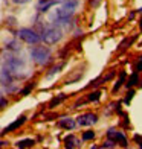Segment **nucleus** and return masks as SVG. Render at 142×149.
<instances>
[{
    "instance_id": "nucleus-4",
    "label": "nucleus",
    "mask_w": 142,
    "mask_h": 149,
    "mask_svg": "<svg viewBox=\"0 0 142 149\" xmlns=\"http://www.w3.org/2000/svg\"><path fill=\"white\" fill-rule=\"evenodd\" d=\"M17 37L20 40H23L25 43H28V44H37V43H40V40H41V37H40L35 31L28 29V28H22V29H20L17 32Z\"/></svg>"
},
{
    "instance_id": "nucleus-30",
    "label": "nucleus",
    "mask_w": 142,
    "mask_h": 149,
    "mask_svg": "<svg viewBox=\"0 0 142 149\" xmlns=\"http://www.w3.org/2000/svg\"><path fill=\"white\" fill-rule=\"evenodd\" d=\"M141 87H142V81H141Z\"/></svg>"
},
{
    "instance_id": "nucleus-25",
    "label": "nucleus",
    "mask_w": 142,
    "mask_h": 149,
    "mask_svg": "<svg viewBox=\"0 0 142 149\" xmlns=\"http://www.w3.org/2000/svg\"><path fill=\"white\" fill-rule=\"evenodd\" d=\"M9 47H11V49H18V44L12 41V43H9Z\"/></svg>"
},
{
    "instance_id": "nucleus-12",
    "label": "nucleus",
    "mask_w": 142,
    "mask_h": 149,
    "mask_svg": "<svg viewBox=\"0 0 142 149\" xmlns=\"http://www.w3.org/2000/svg\"><path fill=\"white\" fill-rule=\"evenodd\" d=\"M138 82H139V76H138V72H136V73H133L131 76H130V79H128V82H127L125 85L128 87V88H130V87H133V85H136Z\"/></svg>"
},
{
    "instance_id": "nucleus-19",
    "label": "nucleus",
    "mask_w": 142,
    "mask_h": 149,
    "mask_svg": "<svg viewBox=\"0 0 142 149\" xmlns=\"http://www.w3.org/2000/svg\"><path fill=\"white\" fill-rule=\"evenodd\" d=\"M6 105H8V100L3 99V97H0V110H2V108H5Z\"/></svg>"
},
{
    "instance_id": "nucleus-23",
    "label": "nucleus",
    "mask_w": 142,
    "mask_h": 149,
    "mask_svg": "<svg viewBox=\"0 0 142 149\" xmlns=\"http://www.w3.org/2000/svg\"><path fill=\"white\" fill-rule=\"evenodd\" d=\"M113 146H115L113 140H109V141H105V143H104V148H113Z\"/></svg>"
},
{
    "instance_id": "nucleus-22",
    "label": "nucleus",
    "mask_w": 142,
    "mask_h": 149,
    "mask_svg": "<svg viewBox=\"0 0 142 149\" xmlns=\"http://www.w3.org/2000/svg\"><path fill=\"white\" fill-rule=\"evenodd\" d=\"M134 141H138V145L142 148V137H141V135H138V134L134 135Z\"/></svg>"
},
{
    "instance_id": "nucleus-14",
    "label": "nucleus",
    "mask_w": 142,
    "mask_h": 149,
    "mask_svg": "<svg viewBox=\"0 0 142 149\" xmlns=\"http://www.w3.org/2000/svg\"><path fill=\"white\" fill-rule=\"evenodd\" d=\"M92 139H95V132H93V131H86V132L83 134V140H84V141L92 140Z\"/></svg>"
},
{
    "instance_id": "nucleus-2",
    "label": "nucleus",
    "mask_w": 142,
    "mask_h": 149,
    "mask_svg": "<svg viewBox=\"0 0 142 149\" xmlns=\"http://www.w3.org/2000/svg\"><path fill=\"white\" fill-rule=\"evenodd\" d=\"M51 50L44 46H37V47H32L31 49V58L35 64L38 65H44L51 61Z\"/></svg>"
},
{
    "instance_id": "nucleus-8",
    "label": "nucleus",
    "mask_w": 142,
    "mask_h": 149,
    "mask_svg": "<svg viewBox=\"0 0 142 149\" xmlns=\"http://www.w3.org/2000/svg\"><path fill=\"white\" fill-rule=\"evenodd\" d=\"M55 3H57V0H40L38 5H37V9L40 12H46L51 6H53Z\"/></svg>"
},
{
    "instance_id": "nucleus-15",
    "label": "nucleus",
    "mask_w": 142,
    "mask_h": 149,
    "mask_svg": "<svg viewBox=\"0 0 142 149\" xmlns=\"http://www.w3.org/2000/svg\"><path fill=\"white\" fill-rule=\"evenodd\" d=\"M99 97H101V93L99 91H93V93H90L89 100H99Z\"/></svg>"
},
{
    "instance_id": "nucleus-3",
    "label": "nucleus",
    "mask_w": 142,
    "mask_h": 149,
    "mask_svg": "<svg viewBox=\"0 0 142 149\" xmlns=\"http://www.w3.org/2000/svg\"><path fill=\"white\" fill-rule=\"evenodd\" d=\"M61 38H63V32L60 28H57V26H49V28H46L43 31V35H41V40L46 44H55Z\"/></svg>"
},
{
    "instance_id": "nucleus-24",
    "label": "nucleus",
    "mask_w": 142,
    "mask_h": 149,
    "mask_svg": "<svg viewBox=\"0 0 142 149\" xmlns=\"http://www.w3.org/2000/svg\"><path fill=\"white\" fill-rule=\"evenodd\" d=\"M31 2V0H12V3H15V5H23V3H28Z\"/></svg>"
},
{
    "instance_id": "nucleus-28",
    "label": "nucleus",
    "mask_w": 142,
    "mask_h": 149,
    "mask_svg": "<svg viewBox=\"0 0 142 149\" xmlns=\"http://www.w3.org/2000/svg\"><path fill=\"white\" fill-rule=\"evenodd\" d=\"M57 2H64V0H57Z\"/></svg>"
},
{
    "instance_id": "nucleus-1",
    "label": "nucleus",
    "mask_w": 142,
    "mask_h": 149,
    "mask_svg": "<svg viewBox=\"0 0 142 149\" xmlns=\"http://www.w3.org/2000/svg\"><path fill=\"white\" fill-rule=\"evenodd\" d=\"M78 6L77 0H70V2H66L64 5H61L60 8H57L53 11V14L51 15V20L53 23H58V24H63L66 22H69V18L75 14V9Z\"/></svg>"
},
{
    "instance_id": "nucleus-29",
    "label": "nucleus",
    "mask_w": 142,
    "mask_h": 149,
    "mask_svg": "<svg viewBox=\"0 0 142 149\" xmlns=\"http://www.w3.org/2000/svg\"><path fill=\"white\" fill-rule=\"evenodd\" d=\"M139 12H142V8H139Z\"/></svg>"
},
{
    "instance_id": "nucleus-21",
    "label": "nucleus",
    "mask_w": 142,
    "mask_h": 149,
    "mask_svg": "<svg viewBox=\"0 0 142 149\" xmlns=\"http://www.w3.org/2000/svg\"><path fill=\"white\" fill-rule=\"evenodd\" d=\"M101 3V0H90V6H93V8H98Z\"/></svg>"
},
{
    "instance_id": "nucleus-26",
    "label": "nucleus",
    "mask_w": 142,
    "mask_h": 149,
    "mask_svg": "<svg viewBox=\"0 0 142 149\" xmlns=\"http://www.w3.org/2000/svg\"><path fill=\"white\" fill-rule=\"evenodd\" d=\"M6 145V141H0V146H5Z\"/></svg>"
},
{
    "instance_id": "nucleus-17",
    "label": "nucleus",
    "mask_w": 142,
    "mask_h": 149,
    "mask_svg": "<svg viewBox=\"0 0 142 149\" xmlns=\"http://www.w3.org/2000/svg\"><path fill=\"white\" fill-rule=\"evenodd\" d=\"M32 87H34V84H31V85H28V87H25V88L22 90V94H23V96H26V94H28V93L32 90Z\"/></svg>"
},
{
    "instance_id": "nucleus-13",
    "label": "nucleus",
    "mask_w": 142,
    "mask_h": 149,
    "mask_svg": "<svg viewBox=\"0 0 142 149\" xmlns=\"http://www.w3.org/2000/svg\"><path fill=\"white\" fill-rule=\"evenodd\" d=\"M125 76H127V73H125V72H121V76H119V81H118L116 84H115V87H113V91H116V90L119 88V87L122 85V82H124V81H125Z\"/></svg>"
},
{
    "instance_id": "nucleus-11",
    "label": "nucleus",
    "mask_w": 142,
    "mask_h": 149,
    "mask_svg": "<svg viewBox=\"0 0 142 149\" xmlns=\"http://www.w3.org/2000/svg\"><path fill=\"white\" fill-rule=\"evenodd\" d=\"M34 143H35V141L32 139H25V140H20L15 146L17 148H31V146H34Z\"/></svg>"
},
{
    "instance_id": "nucleus-7",
    "label": "nucleus",
    "mask_w": 142,
    "mask_h": 149,
    "mask_svg": "<svg viewBox=\"0 0 142 149\" xmlns=\"http://www.w3.org/2000/svg\"><path fill=\"white\" fill-rule=\"evenodd\" d=\"M25 122H26V116H20V117H18L17 120H14V122H12L11 125H8V126L5 128V130L2 131V135H5V134H9V132H12V131L18 130V128L22 126V125L25 123Z\"/></svg>"
},
{
    "instance_id": "nucleus-6",
    "label": "nucleus",
    "mask_w": 142,
    "mask_h": 149,
    "mask_svg": "<svg viewBox=\"0 0 142 149\" xmlns=\"http://www.w3.org/2000/svg\"><path fill=\"white\" fill-rule=\"evenodd\" d=\"M107 137H109L110 140H113V141H118V143H121V146L127 148V139H125L124 132L116 131V130H109V131H107Z\"/></svg>"
},
{
    "instance_id": "nucleus-9",
    "label": "nucleus",
    "mask_w": 142,
    "mask_h": 149,
    "mask_svg": "<svg viewBox=\"0 0 142 149\" xmlns=\"http://www.w3.org/2000/svg\"><path fill=\"white\" fill-rule=\"evenodd\" d=\"M64 143H66V148H78L81 146V140H78L75 135H67L64 139Z\"/></svg>"
},
{
    "instance_id": "nucleus-20",
    "label": "nucleus",
    "mask_w": 142,
    "mask_h": 149,
    "mask_svg": "<svg viewBox=\"0 0 142 149\" xmlns=\"http://www.w3.org/2000/svg\"><path fill=\"white\" fill-rule=\"evenodd\" d=\"M136 72H142V56L139 58L138 64H136Z\"/></svg>"
},
{
    "instance_id": "nucleus-10",
    "label": "nucleus",
    "mask_w": 142,
    "mask_h": 149,
    "mask_svg": "<svg viewBox=\"0 0 142 149\" xmlns=\"http://www.w3.org/2000/svg\"><path fill=\"white\" fill-rule=\"evenodd\" d=\"M58 125L61 128H66V130H73L75 128V120L73 119H61L58 122Z\"/></svg>"
},
{
    "instance_id": "nucleus-16",
    "label": "nucleus",
    "mask_w": 142,
    "mask_h": 149,
    "mask_svg": "<svg viewBox=\"0 0 142 149\" xmlns=\"http://www.w3.org/2000/svg\"><path fill=\"white\" fill-rule=\"evenodd\" d=\"M133 96H134V90H130V91H128V94H127V97H125L124 102L128 105V104H130V100L133 99Z\"/></svg>"
},
{
    "instance_id": "nucleus-5",
    "label": "nucleus",
    "mask_w": 142,
    "mask_h": 149,
    "mask_svg": "<svg viewBox=\"0 0 142 149\" xmlns=\"http://www.w3.org/2000/svg\"><path fill=\"white\" fill-rule=\"evenodd\" d=\"M98 122V116L93 113H86V114H81V116L77 119V123L79 126H90L95 125Z\"/></svg>"
},
{
    "instance_id": "nucleus-18",
    "label": "nucleus",
    "mask_w": 142,
    "mask_h": 149,
    "mask_svg": "<svg viewBox=\"0 0 142 149\" xmlns=\"http://www.w3.org/2000/svg\"><path fill=\"white\" fill-rule=\"evenodd\" d=\"M61 67H63V65H58V67H53V69H52V70H51L49 73H47V76H52V74H53V73H57V72H60V69H61Z\"/></svg>"
},
{
    "instance_id": "nucleus-27",
    "label": "nucleus",
    "mask_w": 142,
    "mask_h": 149,
    "mask_svg": "<svg viewBox=\"0 0 142 149\" xmlns=\"http://www.w3.org/2000/svg\"><path fill=\"white\" fill-rule=\"evenodd\" d=\"M139 26H141V28H142V18H141V22H139Z\"/></svg>"
}]
</instances>
